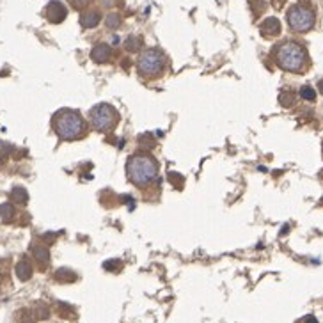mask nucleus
Returning a JSON list of instances; mask_svg holds the SVG:
<instances>
[{"mask_svg": "<svg viewBox=\"0 0 323 323\" xmlns=\"http://www.w3.org/2000/svg\"><path fill=\"white\" fill-rule=\"evenodd\" d=\"M138 146H142V148H146V149H155V146H157V138L153 137L151 134L138 135Z\"/></svg>", "mask_w": 323, "mask_h": 323, "instance_id": "a211bd4d", "label": "nucleus"}, {"mask_svg": "<svg viewBox=\"0 0 323 323\" xmlns=\"http://www.w3.org/2000/svg\"><path fill=\"white\" fill-rule=\"evenodd\" d=\"M249 4H250V7H252L254 16H259V14L265 11V7H267L265 0H249Z\"/></svg>", "mask_w": 323, "mask_h": 323, "instance_id": "a878e982", "label": "nucleus"}, {"mask_svg": "<svg viewBox=\"0 0 323 323\" xmlns=\"http://www.w3.org/2000/svg\"><path fill=\"white\" fill-rule=\"evenodd\" d=\"M259 32H261V36L263 37H275L281 34V22L277 18H273V16H270V18L265 20L261 25H259Z\"/></svg>", "mask_w": 323, "mask_h": 323, "instance_id": "6e6552de", "label": "nucleus"}, {"mask_svg": "<svg viewBox=\"0 0 323 323\" xmlns=\"http://www.w3.org/2000/svg\"><path fill=\"white\" fill-rule=\"evenodd\" d=\"M318 91H320V92H322V94H323V79H322V80H320V82H318Z\"/></svg>", "mask_w": 323, "mask_h": 323, "instance_id": "7c9ffc66", "label": "nucleus"}, {"mask_svg": "<svg viewBox=\"0 0 323 323\" xmlns=\"http://www.w3.org/2000/svg\"><path fill=\"white\" fill-rule=\"evenodd\" d=\"M9 199H11V203L22 204V206H25V204L28 203V192H27L25 188H23V187H14V188L11 190Z\"/></svg>", "mask_w": 323, "mask_h": 323, "instance_id": "ddd939ff", "label": "nucleus"}, {"mask_svg": "<svg viewBox=\"0 0 323 323\" xmlns=\"http://www.w3.org/2000/svg\"><path fill=\"white\" fill-rule=\"evenodd\" d=\"M2 163H4V158L0 157V167H2Z\"/></svg>", "mask_w": 323, "mask_h": 323, "instance_id": "2f4dec72", "label": "nucleus"}, {"mask_svg": "<svg viewBox=\"0 0 323 323\" xmlns=\"http://www.w3.org/2000/svg\"><path fill=\"white\" fill-rule=\"evenodd\" d=\"M126 174L128 180L137 187H148L157 180L158 163L148 153H137L126 162Z\"/></svg>", "mask_w": 323, "mask_h": 323, "instance_id": "f257e3e1", "label": "nucleus"}, {"mask_svg": "<svg viewBox=\"0 0 323 323\" xmlns=\"http://www.w3.org/2000/svg\"><path fill=\"white\" fill-rule=\"evenodd\" d=\"M55 281L62 282V284H69V282L77 281V273L73 270H69V268H59L55 272Z\"/></svg>", "mask_w": 323, "mask_h": 323, "instance_id": "4468645a", "label": "nucleus"}, {"mask_svg": "<svg viewBox=\"0 0 323 323\" xmlns=\"http://www.w3.org/2000/svg\"><path fill=\"white\" fill-rule=\"evenodd\" d=\"M296 323H318V320L314 318L313 314H307V316H304L302 320H298Z\"/></svg>", "mask_w": 323, "mask_h": 323, "instance_id": "c85d7f7f", "label": "nucleus"}, {"mask_svg": "<svg viewBox=\"0 0 323 323\" xmlns=\"http://www.w3.org/2000/svg\"><path fill=\"white\" fill-rule=\"evenodd\" d=\"M112 57V48L105 43H100L91 50V59L98 64H103V62H108Z\"/></svg>", "mask_w": 323, "mask_h": 323, "instance_id": "1a4fd4ad", "label": "nucleus"}, {"mask_svg": "<svg viewBox=\"0 0 323 323\" xmlns=\"http://www.w3.org/2000/svg\"><path fill=\"white\" fill-rule=\"evenodd\" d=\"M105 25L108 28H117L121 25V16L117 13H110L105 18Z\"/></svg>", "mask_w": 323, "mask_h": 323, "instance_id": "b1692460", "label": "nucleus"}, {"mask_svg": "<svg viewBox=\"0 0 323 323\" xmlns=\"http://www.w3.org/2000/svg\"><path fill=\"white\" fill-rule=\"evenodd\" d=\"M140 46H142V37H140V36H130V37H126V41H125V50L126 52H132V54H135V52L140 50Z\"/></svg>", "mask_w": 323, "mask_h": 323, "instance_id": "f3484780", "label": "nucleus"}, {"mask_svg": "<svg viewBox=\"0 0 323 323\" xmlns=\"http://www.w3.org/2000/svg\"><path fill=\"white\" fill-rule=\"evenodd\" d=\"M169 181H171L172 187H174V188H178V190L183 188V185H185V178L180 174V172H174V171L169 172Z\"/></svg>", "mask_w": 323, "mask_h": 323, "instance_id": "4be33fe9", "label": "nucleus"}, {"mask_svg": "<svg viewBox=\"0 0 323 323\" xmlns=\"http://www.w3.org/2000/svg\"><path fill=\"white\" fill-rule=\"evenodd\" d=\"M68 2L75 9H83V7H87V5L91 4L92 0H68Z\"/></svg>", "mask_w": 323, "mask_h": 323, "instance_id": "bb28decb", "label": "nucleus"}, {"mask_svg": "<svg viewBox=\"0 0 323 323\" xmlns=\"http://www.w3.org/2000/svg\"><path fill=\"white\" fill-rule=\"evenodd\" d=\"M0 217L4 220V224H9L16 217V212H14L13 203H2L0 204Z\"/></svg>", "mask_w": 323, "mask_h": 323, "instance_id": "2eb2a0df", "label": "nucleus"}, {"mask_svg": "<svg viewBox=\"0 0 323 323\" xmlns=\"http://www.w3.org/2000/svg\"><path fill=\"white\" fill-rule=\"evenodd\" d=\"M11 153H13V146L7 142H0V157L5 158V157H9Z\"/></svg>", "mask_w": 323, "mask_h": 323, "instance_id": "cd10ccee", "label": "nucleus"}, {"mask_svg": "<svg viewBox=\"0 0 323 323\" xmlns=\"http://www.w3.org/2000/svg\"><path fill=\"white\" fill-rule=\"evenodd\" d=\"M163 68H165V55L157 48H149V50L142 52L137 60L138 73L142 77H149V79L158 77L163 71Z\"/></svg>", "mask_w": 323, "mask_h": 323, "instance_id": "39448f33", "label": "nucleus"}, {"mask_svg": "<svg viewBox=\"0 0 323 323\" xmlns=\"http://www.w3.org/2000/svg\"><path fill=\"white\" fill-rule=\"evenodd\" d=\"M32 254H34V258H36V261L41 265L43 268H45L46 265H48V261H50V250H48L46 245H34Z\"/></svg>", "mask_w": 323, "mask_h": 323, "instance_id": "f8f14e48", "label": "nucleus"}, {"mask_svg": "<svg viewBox=\"0 0 323 323\" xmlns=\"http://www.w3.org/2000/svg\"><path fill=\"white\" fill-rule=\"evenodd\" d=\"M57 314H59L60 318H66V320H71L75 318V307L73 305L66 304V302H59L57 304Z\"/></svg>", "mask_w": 323, "mask_h": 323, "instance_id": "dca6fc26", "label": "nucleus"}, {"mask_svg": "<svg viewBox=\"0 0 323 323\" xmlns=\"http://www.w3.org/2000/svg\"><path fill=\"white\" fill-rule=\"evenodd\" d=\"M119 119V114L114 107L108 103H98L89 112V121H91L92 128L96 132H108L115 126Z\"/></svg>", "mask_w": 323, "mask_h": 323, "instance_id": "20e7f679", "label": "nucleus"}, {"mask_svg": "<svg viewBox=\"0 0 323 323\" xmlns=\"http://www.w3.org/2000/svg\"><path fill=\"white\" fill-rule=\"evenodd\" d=\"M300 98L305 100V102H314L316 100V89H313L311 85H304V87H300Z\"/></svg>", "mask_w": 323, "mask_h": 323, "instance_id": "aec40b11", "label": "nucleus"}, {"mask_svg": "<svg viewBox=\"0 0 323 323\" xmlns=\"http://www.w3.org/2000/svg\"><path fill=\"white\" fill-rule=\"evenodd\" d=\"M282 2H284V0H273V5H275L277 9H281V7H282Z\"/></svg>", "mask_w": 323, "mask_h": 323, "instance_id": "c756f323", "label": "nucleus"}, {"mask_svg": "<svg viewBox=\"0 0 323 323\" xmlns=\"http://www.w3.org/2000/svg\"><path fill=\"white\" fill-rule=\"evenodd\" d=\"M277 66L290 73H298L307 64V52L302 45L295 41H284L275 50Z\"/></svg>", "mask_w": 323, "mask_h": 323, "instance_id": "7ed1b4c3", "label": "nucleus"}, {"mask_svg": "<svg viewBox=\"0 0 323 323\" xmlns=\"http://www.w3.org/2000/svg\"><path fill=\"white\" fill-rule=\"evenodd\" d=\"M279 103L282 107H293L295 105V94L291 91H284L279 94Z\"/></svg>", "mask_w": 323, "mask_h": 323, "instance_id": "412c9836", "label": "nucleus"}, {"mask_svg": "<svg viewBox=\"0 0 323 323\" xmlns=\"http://www.w3.org/2000/svg\"><path fill=\"white\" fill-rule=\"evenodd\" d=\"M68 16V9L60 0H52L45 7V18L50 23H62Z\"/></svg>", "mask_w": 323, "mask_h": 323, "instance_id": "0eeeda50", "label": "nucleus"}, {"mask_svg": "<svg viewBox=\"0 0 323 323\" xmlns=\"http://www.w3.org/2000/svg\"><path fill=\"white\" fill-rule=\"evenodd\" d=\"M288 25L295 32H309L314 27V13L307 5H293L286 14Z\"/></svg>", "mask_w": 323, "mask_h": 323, "instance_id": "423d86ee", "label": "nucleus"}, {"mask_svg": "<svg viewBox=\"0 0 323 323\" xmlns=\"http://www.w3.org/2000/svg\"><path fill=\"white\" fill-rule=\"evenodd\" d=\"M14 272H16V277H18L20 281H28L30 277H32L34 273V268L32 265H30V261L28 259L23 258L22 261H18V265H16V268H14Z\"/></svg>", "mask_w": 323, "mask_h": 323, "instance_id": "9b49d317", "label": "nucleus"}, {"mask_svg": "<svg viewBox=\"0 0 323 323\" xmlns=\"http://www.w3.org/2000/svg\"><path fill=\"white\" fill-rule=\"evenodd\" d=\"M103 268H105L107 272H119L121 268H123V263H121L119 259H108L103 263Z\"/></svg>", "mask_w": 323, "mask_h": 323, "instance_id": "393cba45", "label": "nucleus"}, {"mask_svg": "<svg viewBox=\"0 0 323 323\" xmlns=\"http://www.w3.org/2000/svg\"><path fill=\"white\" fill-rule=\"evenodd\" d=\"M34 314H36V318L37 320H46L48 316H50V309H48V305H45V304H36V307H34Z\"/></svg>", "mask_w": 323, "mask_h": 323, "instance_id": "5701e85b", "label": "nucleus"}, {"mask_svg": "<svg viewBox=\"0 0 323 323\" xmlns=\"http://www.w3.org/2000/svg\"><path fill=\"white\" fill-rule=\"evenodd\" d=\"M18 323H37L36 314L32 309H22L18 311Z\"/></svg>", "mask_w": 323, "mask_h": 323, "instance_id": "6ab92c4d", "label": "nucleus"}, {"mask_svg": "<svg viewBox=\"0 0 323 323\" xmlns=\"http://www.w3.org/2000/svg\"><path fill=\"white\" fill-rule=\"evenodd\" d=\"M54 130L62 140H79L87 132V123L75 110H60L54 117Z\"/></svg>", "mask_w": 323, "mask_h": 323, "instance_id": "f03ea898", "label": "nucleus"}, {"mask_svg": "<svg viewBox=\"0 0 323 323\" xmlns=\"http://www.w3.org/2000/svg\"><path fill=\"white\" fill-rule=\"evenodd\" d=\"M100 22H102V14L96 9H89L85 13H82V16H80V25L83 28H94L100 25Z\"/></svg>", "mask_w": 323, "mask_h": 323, "instance_id": "9d476101", "label": "nucleus"}]
</instances>
